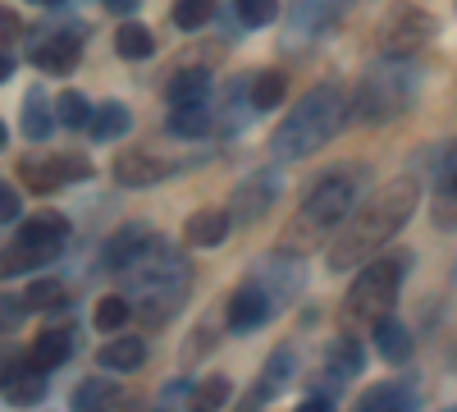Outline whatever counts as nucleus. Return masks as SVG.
<instances>
[{
  "label": "nucleus",
  "mask_w": 457,
  "mask_h": 412,
  "mask_svg": "<svg viewBox=\"0 0 457 412\" xmlns=\"http://www.w3.org/2000/svg\"><path fill=\"white\" fill-rule=\"evenodd\" d=\"M60 170H64V183L69 179H92V161L87 156H60Z\"/></svg>",
  "instance_id": "42"
},
{
  "label": "nucleus",
  "mask_w": 457,
  "mask_h": 412,
  "mask_svg": "<svg viewBox=\"0 0 457 412\" xmlns=\"http://www.w3.org/2000/svg\"><path fill=\"white\" fill-rule=\"evenodd\" d=\"M28 298H14V293H0V334H10L28 321Z\"/></svg>",
  "instance_id": "39"
},
{
  "label": "nucleus",
  "mask_w": 457,
  "mask_h": 412,
  "mask_svg": "<svg viewBox=\"0 0 457 412\" xmlns=\"http://www.w3.org/2000/svg\"><path fill=\"white\" fill-rule=\"evenodd\" d=\"M430 37H435L430 14L421 5H403L385 19V28H379V51L385 55H416Z\"/></svg>",
  "instance_id": "7"
},
{
  "label": "nucleus",
  "mask_w": 457,
  "mask_h": 412,
  "mask_svg": "<svg viewBox=\"0 0 457 412\" xmlns=\"http://www.w3.org/2000/svg\"><path fill=\"white\" fill-rule=\"evenodd\" d=\"M46 5H60V0H46Z\"/></svg>",
  "instance_id": "48"
},
{
  "label": "nucleus",
  "mask_w": 457,
  "mask_h": 412,
  "mask_svg": "<svg viewBox=\"0 0 457 412\" xmlns=\"http://www.w3.org/2000/svg\"><path fill=\"white\" fill-rule=\"evenodd\" d=\"M110 5H133V0H110Z\"/></svg>",
  "instance_id": "47"
},
{
  "label": "nucleus",
  "mask_w": 457,
  "mask_h": 412,
  "mask_svg": "<svg viewBox=\"0 0 457 412\" xmlns=\"http://www.w3.org/2000/svg\"><path fill=\"white\" fill-rule=\"evenodd\" d=\"M55 115H60V124L64 129H87L92 124V105H87V97L83 92H60V101H55Z\"/></svg>",
  "instance_id": "35"
},
{
  "label": "nucleus",
  "mask_w": 457,
  "mask_h": 412,
  "mask_svg": "<svg viewBox=\"0 0 457 412\" xmlns=\"http://www.w3.org/2000/svg\"><path fill=\"white\" fill-rule=\"evenodd\" d=\"M284 193V179H279V170H256V174H247L238 189H234V198H228V215H234V224H256L265 211L275 206V198Z\"/></svg>",
  "instance_id": "8"
},
{
  "label": "nucleus",
  "mask_w": 457,
  "mask_h": 412,
  "mask_svg": "<svg viewBox=\"0 0 457 412\" xmlns=\"http://www.w3.org/2000/svg\"><path fill=\"white\" fill-rule=\"evenodd\" d=\"M0 394H5L14 408H37V403L46 399V381H42V371H37V366L28 362V366L19 371L14 381H5V385H0Z\"/></svg>",
  "instance_id": "29"
},
{
  "label": "nucleus",
  "mask_w": 457,
  "mask_h": 412,
  "mask_svg": "<svg viewBox=\"0 0 457 412\" xmlns=\"http://www.w3.org/2000/svg\"><path fill=\"white\" fill-rule=\"evenodd\" d=\"M343 120H348V97H343L334 83L312 88L293 105V115L270 133V156L275 161H307V156H316L320 147L343 129Z\"/></svg>",
  "instance_id": "3"
},
{
  "label": "nucleus",
  "mask_w": 457,
  "mask_h": 412,
  "mask_svg": "<svg viewBox=\"0 0 457 412\" xmlns=\"http://www.w3.org/2000/svg\"><path fill=\"white\" fill-rule=\"evenodd\" d=\"M129 316H133V303H129V298L105 293L101 303H96V312H92V325H96L101 334H120V330L129 325Z\"/></svg>",
  "instance_id": "33"
},
{
  "label": "nucleus",
  "mask_w": 457,
  "mask_h": 412,
  "mask_svg": "<svg viewBox=\"0 0 457 412\" xmlns=\"http://www.w3.org/2000/svg\"><path fill=\"white\" fill-rule=\"evenodd\" d=\"M114 403H120V385L105 381V376H87L79 390L69 394V408L73 412H110Z\"/></svg>",
  "instance_id": "27"
},
{
  "label": "nucleus",
  "mask_w": 457,
  "mask_h": 412,
  "mask_svg": "<svg viewBox=\"0 0 457 412\" xmlns=\"http://www.w3.org/2000/svg\"><path fill=\"white\" fill-rule=\"evenodd\" d=\"M79 37L73 32H55V37H42V42L32 46V64L42 73H73V64H79Z\"/></svg>",
  "instance_id": "19"
},
{
  "label": "nucleus",
  "mask_w": 457,
  "mask_h": 412,
  "mask_svg": "<svg viewBox=\"0 0 457 412\" xmlns=\"http://www.w3.org/2000/svg\"><path fill=\"white\" fill-rule=\"evenodd\" d=\"M421 408V394L407 381H379L357 399V412H416Z\"/></svg>",
  "instance_id": "18"
},
{
  "label": "nucleus",
  "mask_w": 457,
  "mask_h": 412,
  "mask_svg": "<svg viewBox=\"0 0 457 412\" xmlns=\"http://www.w3.org/2000/svg\"><path fill=\"white\" fill-rule=\"evenodd\" d=\"M215 129V115L197 101V105H174L170 110V120H165V133L170 138H187V142H197V138H206Z\"/></svg>",
  "instance_id": "26"
},
{
  "label": "nucleus",
  "mask_w": 457,
  "mask_h": 412,
  "mask_svg": "<svg viewBox=\"0 0 457 412\" xmlns=\"http://www.w3.org/2000/svg\"><path fill=\"white\" fill-rule=\"evenodd\" d=\"M284 73L279 69H261V73H252V105L256 110H275L279 101H284Z\"/></svg>",
  "instance_id": "34"
},
{
  "label": "nucleus",
  "mask_w": 457,
  "mask_h": 412,
  "mask_svg": "<svg viewBox=\"0 0 457 412\" xmlns=\"http://www.w3.org/2000/svg\"><path fill=\"white\" fill-rule=\"evenodd\" d=\"M228 234H234V215L220 206H202L183 220V243H193V248H220Z\"/></svg>",
  "instance_id": "17"
},
{
  "label": "nucleus",
  "mask_w": 457,
  "mask_h": 412,
  "mask_svg": "<svg viewBox=\"0 0 457 412\" xmlns=\"http://www.w3.org/2000/svg\"><path fill=\"white\" fill-rule=\"evenodd\" d=\"M444 412H457V408H444Z\"/></svg>",
  "instance_id": "49"
},
{
  "label": "nucleus",
  "mask_w": 457,
  "mask_h": 412,
  "mask_svg": "<svg viewBox=\"0 0 457 412\" xmlns=\"http://www.w3.org/2000/svg\"><path fill=\"white\" fill-rule=\"evenodd\" d=\"M69 353H73V330H42L37 344H32V353H28V362L37 371H55V366L69 362Z\"/></svg>",
  "instance_id": "24"
},
{
  "label": "nucleus",
  "mask_w": 457,
  "mask_h": 412,
  "mask_svg": "<svg viewBox=\"0 0 457 412\" xmlns=\"http://www.w3.org/2000/svg\"><path fill=\"white\" fill-rule=\"evenodd\" d=\"M261 110L252 105V73H238L220 88V105H215V129L220 133H243Z\"/></svg>",
  "instance_id": "13"
},
{
  "label": "nucleus",
  "mask_w": 457,
  "mask_h": 412,
  "mask_svg": "<svg viewBox=\"0 0 457 412\" xmlns=\"http://www.w3.org/2000/svg\"><path fill=\"white\" fill-rule=\"evenodd\" d=\"M430 215L439 230H457V142L444 147L435 165V193H430Z\"/></svg>",
  "instance_id": "15"
},
{
  "label": "nucleus",
  "mask_w": 457,
  "mask_h": 412,
  "mask_svg": "<svg viewBox=\"0 0 457 412\" xmlns=\"http://www.w3.org/2000/svg\"><path fill=\"white\" fill-rule=\"evenodd\" d=\"M23 298H28V307H37V312H60L64 307V284L60 280H32Z\"/></svg>",
  "instance_id": "38"
},
{
  "label": "nucleus",
  "mask_w": 457,
  "mask_h": 412,
  "mask_svg": "<svg viewBox=\"0 0 457 412\" xmlns=\"http://www.w3.org/2000/svg\"><path fill=\"white\" fill-rule=\"evenodd\" d=\"M293 376H297V349H293V344H279L270 357H265V366H261V381L252 385V394L243 399V412H256V408H265L270 399L288 394Z\"/></svg>",
  "instance_id": "10"
},
{
  "label": "nucleus",
  "mask_w": 457,
  "mask_h": 412,
  "mask_svg": "<svg viewBox=\"0 0 457 412\" xmlns=\"http://www.w3.org/2000/svg\"><path fill=\"white\" fill-rule=\"evenodd\" d=\"M370 330H375V353L385 357V362H394V366H398V362H407V357H411V330H407L398 316H379Z\"/></svg>",
  "instance_id": "21"
},
{
  "label": "nucleus",
  "mask_w": 457,
  "mask_h": 412,
  "mask_svg": "<svg viewBox=\"0 0 457 412\" xmlns=\"http://www.w3.org/2000/svg\"><path fill=\"white\" fill-rule=\"evenodd\" d=\"M416 202H421V183H416V174H394L389 183H379V189L366 202H357L353 215L334 230V239L325 248L329 271H357V266H366V256L375 248H385L411 220Z\"/></svg>",
  "instance_id": "1"
},
{
  "label": "nucleus",
  "mask_w": 457,
  "mask_h": 412,
  "mask_svg": "<svg viewBox=\"0 0 457 412\" xmlns=\"http://www.w3.org/2000/svg\"><path fill=\"white\" fill-rule=\"evenodd\" d=\"M206 92H211V69H202V64L179 69L170 79V88H165L170 105H197V101H206Z\"/></svg>",
  "instance_id": "28"
},
{
  "label": "nucleus",
  "mask_w": 457,
  "mask_h": 412,
  "mask_svg": "<svg viewBox=\"0 0 457 412\" xmlns=\"http://www.w3.org/2000/svg\"><path fill=\"white\" fill-rule=\"evenodd\" d=\"M325 371H329L334 381H357L361 371H366V349L343 334V340H334V344L325 349Z\"/></svg>",
  "instance_id": "22"
},
{
  "label": "nucleus",
  "mask_w": 457,
  "mask_h": 412,
  "mask_svg": "<svg viewBox=\"0 0 457 412\" xmlns=\"http://www.w3.org/2000/svg\"><path fill=\"white\" fill-rule=\"evenodd\" d=\"M179 165L156 156V152H146V147H133V152H124L120 161H114V179L124 183V189H151V183H161L170 179Z\"/></svg>",
  "instance_id": "16"
},
{
  "label": "nucleus",
  "mask_w": 457,
  "mask_h": 412,
  "mask_svg": "<svg viewBox=\"0 0 457 412\" xmlns=\"http://www.w3.org/2000/svg\"><path fill=\"white\" fill-rule=\"evenodd\" d=\"M129 412H133V408H129Z\"/></svg>",
  "instance_id": "50"
},
{
  "label": "nucleus",
  "mask_w": 457,
  "mask_h": 412,
  "mask_svg": "<svg viewBox=\"0 0 457 412\" xmlns=\"http://www.w3.org/2000/svg\"><path fill=\"white\" fill-rule=\"evenodd\" d=\"M357 198H361V170H329V174H320L307 189V198H302V206L293 211L284 248L288 252H312L325 239H334V230L353 215Z\"/></svg>",
  "instance_id": "2"
},
{
  "label": "nucleus",
  "mask_w": 457,
  "mask_h": 412,
  "mask_svg": "<svg viewBox=\"0 0 457 412\" xmlns=\"http://www.w3.org/2000/svg\"><path fill=\"white\" fill-rule=\"evenodd\" d=\"M133 293H137L142 321H146V325H165V321H174V312L183 307V298H187V271L165 275V280H151V284H142V289H133Z\"/></svg>",
  "instance_id": "11"
},
{
  "label": "nucleus",
  "mask_w": 457,
  "mask_h": 412,
  "mask_svg": "<svg viewBox=\"0 0 457 412\" xmlns=\"http://www.w3.org/2000/svg\"><path fill=\"white\" fill-rule=\"evenodd\" d=\"M416 92H421V64L411 55H379L357 83L353 120L357 124H389L403 110H411Z\"/></svg>",
  "instance_id": "4"
},
{
  "label": "nucleus",
  "mask_w": 457,
  "mask_h": 412,
  "mask_svg": "<svg viewBox=\"0 0 457 412\" xmlns=\"http://www.w3.org/2000/svg\"><path fill=\"white\" fill-rule=\"evenodd\" d=\"M151 248H156V234H151L146 230V224H124V230L120 234H110V243L101 248V266L105 271H114V275H129L133 266H137V261L151 252Z\"/></svg>",
  "instance_id": "12"
},
{
  "label": "nucleus",
  "mask_w": 457,
  "mask_h": 412,
  "mask_svg": "<svg viewBox=\"0 0 457 412\" xmlns=\"http://www.w3.org/2000/svg\"><path fill=\"white\" fill-rule=\"evenodd\" d=\"M19 179H23V189H32V193H55L60 183H64L60 156H46V161H19Z\"/></svg>",
  "instance_id": "31"
},
{
  "label": "nucleus",
  "mask_w": 457,
  "mask_h": 412,
  "mask_svg": "<svg viewBox=\"0 0 457 412\" xmlns=\"http://www.w3.org/2000/svg\"><path fill=\"white\" fill-rule=\"evenodd\" d=\"M10 73H14V55L0 51V83H10Z\"/></svg>",
  "instance_id": "45"
},
{
  "label": "nucleus",
  "mask_w": 457,
  "mask_h": 412,
  "mask_svg": "<svg viewBox=\"0 0 457 412\" xmlns=\"http://www.w3.org/2000/svg\"><path fill=\"white\" fill-rule=\"evenodd\" d=\"M297 412H334V403H329V399H302Z\"/></svg>",
  "instance_id": "43"
},
{
  "label": "nucleus",
  "mask_w": 457,
  "mask_h": 412,
  "mask_svg": "<svg viewBox=\"0 0 457 412\" xmlns=\"http://www.w3.org/2000/svg\"><path fill=\"white\" fill-rule=\"evenodd\" d=\"M19 211H23V198L10 189V183H0V224H10V220H19Z\"/></svg>",
  "instance_id": "41"
},
{
  "label": "nucleus",
  "mask_w": 457,
  "mask_h": 412,
  "mask_svg": "<svg viewBox=\"0 0 457 412\" xmlns=\"http://www.w3.org/2000/svg\"><path fill=\"white\" fill-rule=\"evenodd\" d=\"M234 14L243 28H270L279 19V0H234Z\"/></svg>",
  "instance_id": "37"
},
{
  "label": "nucleus",
  "mask_w": 457,
  "mask_h": 412,
  "mask_svg": "<svg viewBox=\"0 0 457 412\" xmlns=\"http://www.w3.org/2000/svg\"><path fill=\"white\" fill-rule=\"evenodd\" d=\"M55 124H60V115L51 110V97H46L42 88H32V92L23 97V138H28V142H46V138L55 133Z\"/></svg>",
  "instance_id": "20"
},
{
  "label": "nucleus",
  "mask_w": 457,
  "mask_h": 412,
  "mask_svg": "<svg viewBox=\"0 0 457 412\" xmlns=\"http://www.w3.org/2000/svg\"><path fill=\"white\" fill-rule=\"evenodd\" d=\"M252 280L270 293L279 307H288L293 298L302 293V284H307V275H302V252H288V248L265 252L256 266H252Z\"/></svg>",
  "instance_id": "6"
},
{
  "label": "nucleus",
  "mask_w": 457,
  "mask_h": 412,
  "mask_svg": "<svg viewBox=\"0 0 457 412\" xmlns=\"http://www.w3.org/2000/svg\"><path fill=\"white\" fill-rule=\"evenodd\" d=\"M114 51H120L124 60H151L156 55V37H151L146 23L129 19V23H120V32H114Z\"/></svg>",
  "instance_id": "30"
},
{
  "label": "nucleus",
  "mask_w": 457,
  "mask_h": 412,
  "mask_svg": "<svg viewBox=\"0 0 457 412\" xmlns=\"http://www.w3.org/2000/svg\"><path fill=\"white\" fill-rule=\"evenodd\" d=\"M407 266H411V252H394V256H379V261L357 266V280L348 284V298H343L348 321H370L375 325L379 316H389V307L398 303Z\"/></svg>",
  "instance_id": "5"
},
{
  "label": "nucleus",
  "mask_w": 457,
  "mask_h": 412,
  "mask_svg": "<svg viewBox=\"0 0 457 412\" xmlns=\"http://www.w3.org/2000/svg\"><path fill=\"white\" fill-rule=\"evenodd\" d=\"M193 385H197V381H170V385L161 390V399H156V412H179V408H187V399H193Z\"/></svg>",
  "instance_id": "40"
},
{
  "label": "nucleus",
  "mask_w": 457,
  "mask_h": 412,
  "mask_svg": "<svg viewBox=\"0 0 457 412\" xmlns=\"http://www.w3.org/2000/svg\"><path fill=\"white\" fill-rule=\"evenodd\" d=\"M279 312V303L270 293H265L256 280H247L243 289H234V298H228V307H224V325L234 330V334H256L261 325H270Z\"/></svg>",
  "instance_id": "9"
},
{
  "label": "nucleus",
  "mask_w": 457,
  "mask_h": 412,
  "mask_svg": "<svg viewBox=\"0 0 457 412\" xmlns=\"http://www.w3.org/2000/svg\"><path fill=\"white\" fill-rule=\"evenodd\" d=\"M228 394H234V381L228 376H206L193 385V399H187V412H220L228 403Z\"/></svg>",
  "instance_id": "32"
},
{
  "label": "nucleus",
  "mask_w": 457,
  "mask_h": 412,
  "mask_svg": "<svg viewBox=\"0 0 457 412\" xmlns=\"http://www.w3.org/2000/svg\"><path fill=\"white\" fill-rule=\"evenodd\" d=\"M129 129H133V110L124 101H101L92 110V124H87V133L96 142H114V138H124Z\"/></svg>",
  "instance_id": "25"
},
{
  "label": "nucleus",
  "mask_w": 457,
  "mask_h": 412,
  "mask_svg": "<svg viewBox=\"0 0 457 412\" xmlns=\"http://www.w3.org/2000/svg\"><path fill=\"white\" fill-rule=\"evenodd\" d=\"M0 32H19V19H14V10H0Z\"/></svg>",
  "instance_id": "44"
},
{
  "label": "nucleus",
  "mask_w": 457,
  "mask_h": 412,
  "mask_svg": "<svg viewBox=\"0 0 457 412\" xmlns=\"http://www.w3.org/2000/svg\"><path fill=\"white\" fill-rule=\"evenodd\" d=\"M211 14H215V0H174V28H183V32L206 28Z\"/></svg>",
  "instance_id": "36"
},
{
  "label": "nucleus",
  "mask_w": 457,
  "mask_h": 412,
  "mask_svg": "<svg viewBox=\"0 0 457 412\" xmlns=\"http://www.w3.org/2000/svg\"><path fill=\"white\" fill-rule=\"evenodd\" d=\"M353 0H288V37H320L329 32Z\"/></svg>",
  "instance_id": "14"
},
{
  "label": "nucleus",
  "mask_w": 457,
  "mask_h": 412,
  "mask_svg": "<svg viewBox=\"0 0 457 412\" xmlns=\"http://www.w3.org/2000/svg\"><path fill=\"white\" fill-rule=\"evenodd\" d=\"M5 142H10V133H5V124H0V152H5Z\"/></svg>",
  "instance_id": "46"
},
{
  "label": "nucleus",
  "mask_w": 457,
  "mask_h": 412,
  "mask_svg": "<svg viewBox=\"0 0 457 412\" xmlns=\"http://www.w3.org/2000/svg\"><path fill=\"white\" fill-rule=\"evenodd\" d=\"M96 362L105 371H137L146 362V340H137V334H114L110 344H101Z\"/></svg>",
  "instance_id": "23"
}]
</instances>
